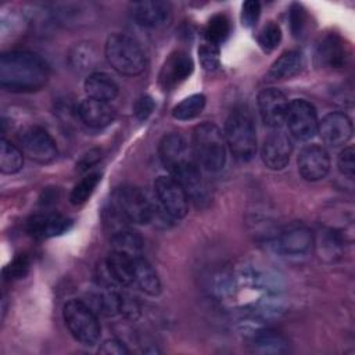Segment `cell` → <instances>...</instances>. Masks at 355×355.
I'll use <instances>...</instances> for the list:
<instances>
[{
	"mask_svg": "<svg viewBox=\"0 0 355 355\" xmlns=\"http://www.w3.org/2000/svg\"><path fill=\"white\" fill-rule=\"evenodd\" d=\"M252 344L255 351L262 354H279L287 351V341L273 331H262L257 334Z\"/></svg>",
	"mask_w": 355,
	"mask_h": 355,
	"instance_id": "f546056e",
	"label": "cell"
},
{
	"mask_svg": "<svg viewBox=\"0 0 355 355\" xmlns=\"http://www.w3.org/2000/svg\"><path fill=\"white\" fill-rule=\"evenodd\" d=\"M112 250L121 251L125 254H129L132 257L141 255L143 250V239L137 232H135L132 227L126 226L116 233L110 236Z\"/></svg>",
	"mask_w": 355,
	"mask_h": 355,
	"instance_id": "d4e9b609",
	"label": "cell"
},
{
	"mask_svg": "<svg viewBox=\"0 0 355 355\" xmlns=\"http://www.w3.org/2000/svg\"><path fill=\"white\" fill-rule=\"evenodd\" d=\"M257 40H258V44L261 46V49L263 51H273L280 40H282V29L280 26L273 22V21H269L266 25H263V28L259 31L258 36H257Z\"/></svg>",
	"mask_w": 355,
	"mask_h": 355,
	"instance_id": "4dcf8cb0",
	"label": "cell"
},
{
	"mask_svg": "<svg viewBox=\"0 0 355 355\" xmlns=\"http://www.w3.org/2000/svg\"><path fill=\"white\" fill-rule=\"evenodd\" d=\"M191 153L198 166L208 172H219L226 164V141L223 132L214 122L197 125L191 136Z\"/></svg>",
	"mask_w": 355,
	"mask_h": 355,
	"instance_id": "7a4b0ae2",
	"label": "cell"
},
{
	"mask_svg": "<svg viewBox=\"0 0 355 355\" xmlns=\"http://www.w3.org/2000/svg\"><path fill=\"white\" fill-rule=\"evenodd\" d=\"M29 270V258L25 254H21L12 259L11 263H8L4 268V276L6 279H21L24 277Z\"/></svg>",
	"mask_w": 355,
	"mask_h": 355,
	"instance_id": "836d02e7",
	"label": "cell"
},
{
	"mask_svg": "<svg viewBox=\"0 0 355 355\" xmlns=\"http://www.w3.org/2000/svg\"><path fill=\"white\" fill-rule=\"evenodd\" d=\"M351 118L338 111L326 114L318 123V133L324 144L330 147L344 146L352 137Z\"/></svg>",
	"mask_w": 355,
	"mask_h": 355,
	"instance_id": "9a60e30c",
	"label": "cell"
},
{
	"mask_svg": "<svg viewBox=\"0 0 355 355\" xmlns=\"http://www.w3.org/2000/svg\"><path fill=\"white\" fill-rule=\"evenodd\" d=\"M225 141L232 155L247 162L257 153V130L251 114L244 108H234L225 122Z\"/></svg>",
	"mask_w": 355,
	"mask_h": 355,
	"instance_id": "3957f363",
	"label": "cell"
},
{
	"mask_svg": "<svg viewBox=\"0 0 355 355\" xmlns=\"http://www.w3.org/2000/svg\"><path fill=\"white\" fill-rule=\"evenodd\" d=\"M258 110L262 122L273 129H280L286 122L288 100L286 94L275 87H268L258 94Z\"/></svg>",
	"mask_w": 355,
	"mask_h": 355,
	"instance_id": "8fae6325",
	"label": "cell"
},
{
	"mask_svg": "<svg viewBox=\"0 0 355 355\" xmlns=\"http://www.w3.org/2000/svg\"><path fill=\"white\" fill-rule=\"evenodd\" d=\"M133 284L147 295L155 297L161 293L159 277L153 265L141 255L133 258Z\"/></svg>",
	"mask_w": 355,
	"mask_h": 355,
	"instance_id": "7402d4cb",
	"label": "cell"
},
{
	"mask_svg": "<svg viewBox=\"0 0 355 355\" xmlns=\"http://www.w3.org/2000/svg\"><path fill=\"white\" fill-rule=\"evenodd\" d=\"M286 123L290 135L300 141L312 139L318 133V115L315 107L304 100L294 98L288 103Z\"/></svg>",
	"mask_w": 355,
	"mask_h": 355,
	"instance_id": "ba28073f",
	"label": "cell"
},
{
	"mask_svg": "<svg viewBox=\"0 0 355 355\" xmlns=\"http://www.w3.org/2000/svg\"><path fill=\"white\" fill-rule=\"evenodd\" d=\"M72 220L61 214L44 212L33 215L26 222L28 233L35 239H50L69 230Z\"/></svg>",
	"mask_w": 355,
	"mask_h": 355,
	"instance_id": "ac0fdd59",
	"label": "cell"
},
{
	"mask_svg": "<svg viewBox=\"0 0 355 355\" xmlns=\"http://www.w3.org/2000/svg\"><path fill=\"white\" fill-rule=\"evenodd\" d=\"M22 153L39 164H49L57 158L58 150L50 133L40 126H29L19 135Z\"/></svg>",
	"mask_w": 355,
	"mask_h": 355,
	"instance_id": "9c48e42d",
	"label": "cell"
},
{
	"mask_svg": "<svg viewBox=\"0 0 355 355\" xmlns=\"http://www.w3.org/2000/svg\"><path fill=\"white\" fill-rule=\"evenodd\" d=\"M230 33V21L225 14H215L209 18L204 29L205 42L219 46L222 44Z\"/></svg>",
	"mask_w": 355,
	"mask_h": 355,
	"instance_id": "83f0119b",
	"label": "cell"
},
{
	"mask_svg": "<svg viewBox=\"0 0 355 355\" xmlns=\"http://www.w3.org/2000/svg\"><path fill=\"white\" fill-rule=\"evenodd\" d=\"M347 60L345 44L336 33L326 35L316 46L315 61L322 68H341Z\"/></svg>",
	"mask_w": 355,
	"mask_h": 355,
	"instance_id": "44dd1931",
	"label": "cell"
},
{
	"mask_svg": "<svg viewBox=\"0 0 355 355\" xmlns=\"http://www.w3.org/2000/svg\"><path fill=\"white\" fill-rule=\"evenodd\" d=\"M101 180L100 172H90L86 176H83L72 189L69 194V201L72 205H82L89 200V197L93 194L94 189Z\"/></svg>",
	"mask_w": 355,
	"mask_h": 355,
	"instance_id": "f1b7e54d",
	"label": "cell"
},
{
	"mask_svg": "<svg viewBox=\"0 0 355 355\" xmlns=\"http://www.w3.org/2000/svg\"><path fill=\"white\" fill-rule=\"evenodd\" d=\"M114 205L132 223L147 225L153 220L154 204L135 186H121L114 191Z\"/></svg>",
	"mask_w": 355,
	"mask_h": 355,
	"instance_id": "8992f818",
	"label": "cell"
},
{
	"mask_svg": "<svg viewBox=\"0 0 355 355\" xmlns=\"http://www.w3.org/2000/svg\"><path fill=\"white\" fill-rule=\"evenodd\" d=\"M297 166L305 180L318 182L326 178L330 171V155L324 147L309 144L300 151Z\"/></svg>",
	"mask_w": 355,
	"mask_h": 355,
	"instance_id": "7c38bea8",
	"label": "cell"
},
{
	"mask_svg": "<svg viewBox=\"0 0 355 355\" xmlns=\"http://www.w3.org/2000/svg\"><path fill=\"white\" fill-rule=\"evenodd\" d=\"M302 65H304V61H302L301 53L295 50L284 51L270 65L266 73V79L276 82V80H286V79L294 78L295 75L300 73V71L302 69Z\"/></svg>",
	"mask_w": 355,
	"mask_h": 355,
	"instance_id": "603a6c76",
	"label": "cell"
},
{
	"mask_svg": "<svg viewBox=\"0 0 355 355\" xmlns=\"http://www.w3.org/2000/svg\"><path fill=\"white\" fill-rule=\"evenodd\" d=\"M198 58L201 62V67L205 71H215L219 68V46L211 44L208 42H204L200 47H198Z\"/></svg>",
	"mask_w": 355,
	"mask_h": 355,
	"instance_id": "1f68e13d",
	"label": "cell"
},
{
	"mask_svg": "<svg viewBox=\"0 0 355 355\" xmlns=\"http://www.w3.org/2000/svg\"><path fill=\"white\" fill-rule=\"evenodd\" d=\"M194 69L191 57L182 50H176L165 60L161 67L158 82L164 90H172L184 82Z\"/></svg>",
	"mask_w": 355,
	"mask_h": 355,
	"instance_id": "5bb4252c",
	"label": "cell"
},
{
	"mask_svg": "<svg viewBox=\"0 0 355 355\" xmlns=\"http://www.w3.org/2000/svg\"><path fill=\"white\" fill-rule=\"evenodd\" d=\"M49 79V65L36 53L12 50L0 57V85L8 92H35Z\"/></svg>",
	"mask_w": 355,
	"mask_h": 355,
	"instance_id": "6da1fadb",
	"label": "cell"
},
{
	"mask_svg": "<svg viewBox=\"0 0 355 355\" xmlns=\"http://www.w3.org/2000/svg\"><path fill=\"white\" fill-rule=\"evenodd\" d=\"M312 232L298 222L284 226L276 236V248L286 255L305 254L312 247Z\"/></svg>",
	"mask_w": 355,
	"mask_h": 355,
	"instance_id": "2e32d148",
	"label": "cell"
},
{
	"mask_svg": "<svg viewBox=\"0 0 355 355\" xmlns=\"http://www.w3.org/2000/svg\"><path fill=\"white\" fill-rule=\"evenodd\" d=\"M24 155L22 151L11 141L1 139L0 144V171L6 175L17 173L22 169Z\"/></svg>",
	"mask_w": 355,
	"mask_h": 355,
	"instance_id": "484cf974",
	"label": "cell"
},
{
	"mask_svg": "<svg viewBox=\"0 0 355 355\" xmlns=\"http://www.w3.org/2000/svg\"><path fill=\"white\" fill-rule=\"evenodd\" d=\"M119 313L129 319H136L140 315V306L135 297L128 295L125 293H121V305H119Z\"/></svg>",
	"mask_w": 355,
	"mask_h": 355,
	"instance_id": "8d00e7d4",
	"label": "cell"
},
{
	"mask_svg": "<svg viewBox=\"0 0 355 355\" xmlns=\"http://www.w3.org/2000/svg\"><path fill=\"white\" fill-rule=\"evenodd\" d=\"M85 92L87 97L101 100V101H111L114 100L118 93L119 87L116 82L105 72H93L85 79Z\"/></svg>",
	"mask_w": 355,
	"mask_h": 355,
	"instance_id": "cb8c5ba5",
	"label": "cell"
},
{
	"mask_svg": "<svg viewBox=\"0 0 355 355\" xmlns=\"http://www.w3.org/2000/svg\"><path fill=\"white\" fill-rule=\"evenodd\" d=\"M158 154L162 165L171 176L196 162L191 148L179 133L165 135L158 144Z\"/></svg>",
	"mask_w": 355,
	"mask_h": 355,
	"instance_id": "30bf717a",
	"label": "cell"
},
{
	"mask_svg": "<svg viewBox=\"0 0 355 355\" xmlns=\"http://www.w3.org/2000/svg\"><path fill=\"white\" fill-rule=\"evenodd\" d=\"M293 153V143L287 133L275 129L265 140L261 148V158L266 168L280 171L287 166Z\"/></svg>",
	"mask_w": 355,
	"mask_h": 355,
	"instance_id": "4fadbf2b",
	"label": "cell"
},
{
	"mask_svg": "<svg viewBox=\"0 0 355 355\" xmlns=\"http://www.w3.org/2000/svg\"><path fill=\"white\" fill-rule=\"evenodd\" d=\"M132 18L141 26L158 28L171 18V4L161 0H143L129 4Z\"/></svg>",
	"mask_w": 355,
	"mask_h": 355,
	"instance_id": "e0dca14e",
	"label": "cell"
},
{
	"mask_svg": "<svg viewBox=\"0 0 355 355\" xmlns=\"http://www.w3.org/2000/svg\"><path fill=\"white\" fill-rule=\"evenodd\" d=\"M108 64L126 76L140 75L146 68V54L141 46L126 33H111L104 46Z\"/></svg>",
	"mask_w": 355,
	"mask_h": 355,
	"instance_id": "277c9868",
	"label": "cell"
},
{
	"mask_svg": "<svg viewBox=\"0 0 355 355\" xmlns=\"http://www.w3.org/2000/svg\"><path fill=\"white\" fill-rule=\"evenodd\" d=\"M78 115L80 121L94 129H101L112 123L115 118V111L108 101L96 100L87 97L82 100L78 105Z\"/></svg>",
	"mask_w": 355,
	"mask_h": 355,
	"instance_id": "ffe728a7",
	"label": "cell"
},
{
	"mask_svg": "<svg viewBox=\"0 0 355 355\" xmlns=\"http://www.w3.org/2000/svg\"><path fill=\"white\" fill-rule=\"evenodd\" d=\"M205 96L202 93L191 94L183 98L172 108V116L178 121H190L198 116L205 107Z\"/></svg>",
	"mask_w": 355,
	"mask_h": 355,
	"instance_id": "4316f807",
	"label": "cell"
},
{
	"mask_svg": "<svg viewBox=\"0 0 355 355\" xmlns=\"http://www.w3.org/2000/svg\"><path fill=\"white\" fill-rule=\"evenodd\" d=\"M133 258L135 257L129 254L112 250L104 262L107 279L103 280V283L118 286L133 284Z\"/></svg>",
	"mask_w": 355,
	"mask_h": 355,
	"instance_id": "d6986e66",
	"label": "cell"
},
{
	"mask_svg": "<svg viewBox=\"0 0 355 355\" xmlns=\"http://www.w3.org/2000/svg\"><path fill=\"white\" fill-rule=\"evenodd\" d=\"M158 205L172 218L182 219L189 211V196L182 184L172 176H158L154 182Z\"/></svg>",
	"mask_w": 355,
	"mask_h": 355,
	"instance_id": "52a82bcc",
	"label": "cell"
},
{
	"mask_svg": "<svg viewBox=\"0 0 355 355\" xmlns=\"http://www.w3.org/2000/svg\"><path fill=\"white\" fill-rule=\"evenodd\" d=\"M98 352L104 355H125L129 352V349L121 340L110 338L101 344V347L98 348Z\"/></svg>",
	"mask_w": 355,
	"mask_h": 355,
	"instance_id": "f35d334b",
	"label": "cell"
},
{
	"mask_svg": "<svg viewBox=\"0 0 355 355\" xmlns=\"http://www.w3.org/2000/svg\"><path fill=\"white\" fill-rule=\"evenodd\" d=\"M337 166H338V171L352 179L354 175H355V150L352 146H348V147H344L341 150V153L338 154V158H337Z\"/></svg>",
	"mask_w": 355,
	"mask_h": 355,
	"instance_id": "d6a6232c",
	"label": "cell"
},
{
	"mask_svg": "<svg viewBox=\"0 0 355 355\" xmlns=\"http://www.w3.org/2000/svg\"><path fill=\"white\" fill-rule=\"evenodd\" d=\"M261 14V4L257 0H247L241 6V24L245 28H252Z\"/></svg>",
	"mask_w": 355,
	"mask_h": 355,
	"instance_id": "e575fe53",
	"label": "cell"
},
{
	"mask_svg": "<svg viewBox=\"0 0 355 355\" xmlns=\"http://www.w3.org/2000/svg\"><path fill=\"white\" fill-rule=\"evenodd\" d=\"M92 53L93 51H92L90 46L89 47H86V46H76L75 54L71 55V60H72L73 65H78L79 68L86 69V68H90L93 65L94 55L87 57V54H92Z\"/></svg>",
	"mask_w": 355,
	"mask_h": 355,
	"instance_id": "74e56055",
	"label": "cell"
},
{
	"mask_svg": "<svg viewBox=\"0 0 355 355\" xmlns=\"http://www.w3.org/2000/svg\"><path fill=\"white\" fill-rule=\"evenodd\" d=\"M62 318L71 336L80 344L92 347L97 344L101 327L94 309L82 300H71L64 305Z\"/></svg>",
	"mask_w": 355,
	"mask_h": 355,
	"instance_id": "5b68a950",
	"label": "cell"
},
{
	"mask_svg": "<svg viewBox=\"0 0 355 355\" xmlns=\"http://www.w3.org/2000/svg\"><path fill=\"white\" fill-rule=\"evenodd\" d=\"M154 108H155V103H154L153 97L148 94H143L135 101L133 114H135L136 119L146 121L151 115Z\"/></svg>",
	"mask_w": 355,
	"mask_h": 355,
	"instance_id": "d590c367",
	"label": "cell"
},
{
	"mask_svg": "<svg viewBox=\"0 0 355 355\" xmlns=\"http://www.w3.org/2000/svg\"><path fill=\"white\" fill-rule=\"evenodd\" d=\"M290 19H291V29L294 35H300V32L302 31V25H304V12L301 10L300 6H294L290 14Z\"/></svg>",
	"mask_w": 355,
	"mask_h": 355,
	"instance_id": "ab89813d",
	"label": "cell"
},
{
	"mask_svg": "<svg viewBox=\"0 0 355 355\" xmlns=\"http://www.w3.org/2000/svg\"><path fill=\"white\" fill-rule=\"evenodd\" d=\"M100 159V151L98 150H92L89 153H86L82 159L76 164V168L83 172V171H87L89 168H92V165H94L97 161Z\"/></svg>",
	"mask_w": 355,
	"mask_h": 355,
	"instance_id": "60d3db41",
	"label": "cell"
}]
</instances>
